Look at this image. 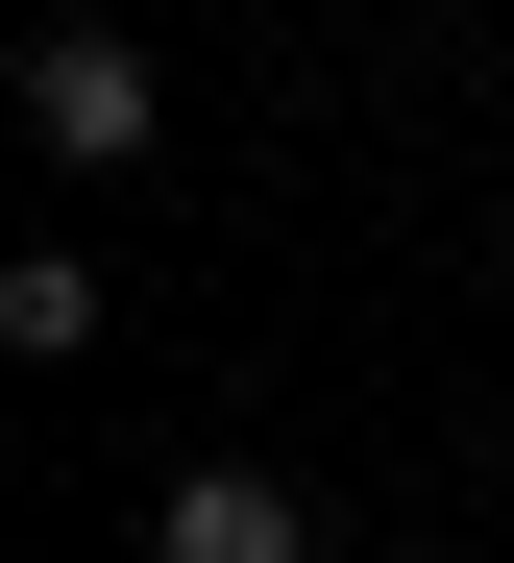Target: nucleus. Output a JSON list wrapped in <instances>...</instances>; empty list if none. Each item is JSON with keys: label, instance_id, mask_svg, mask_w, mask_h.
<instances>
[{"label": "nucleus", "instance_id": "obj_1", "mask_svg": "<svg viewBox=\"0 0 514 563\" xmlns=\"http://www.w3.org/2000/svg\"><path fill=\"white\" fill-rule=\"evenodd\" d=\"M25 123H50L74 172H147V49L98 25V0H74V25H25Z\"/></svg>", "mask_w": 514, "mask_h": 563}, {"label": "nucleus", "instance_id": "obj_2", "mask_svg": "<svg viewBox=\"0 0 514 563\" xmlns=\"http://www.w3.org/2000/svg\"><path fill=\"white\" fill-rule=\"evenodd\" d=\"M147 563H319V490H294V465H172Z\"/></svg>", "mask_w": 514, "mask_h": 563}, {"label": "nucleus", "instance_id": "obj_3", "mask_svg": "<svg viewBox=\"0 0 514 563\" xmlns=\"http://www.w3.org/2000/svg\"><path fill=\"white\" fill-rule=\"evenodd\" d=\"M0 343L74 367V343H98V245H25V269H0Z\"/></svg>", "mask_w": 514, "mask_h": 563}]
</instances>
